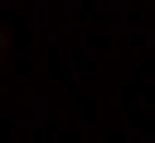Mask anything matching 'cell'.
<instances>
[{
	"mask_svg": "<svg viewBox=\"0 0 155 143\" xmlns=\"http://www.w3.org/2000/svg\"><path fill=\"white\" fill-rule=\"evenodd\" d=\"M0 60H12V36H0Z\"/></svg>",
	"mask_w": 155,
	"mask_h": 143,
	"instance_id": "obj_1",
	"label": "cell"
}]
</instances>
